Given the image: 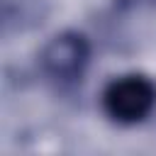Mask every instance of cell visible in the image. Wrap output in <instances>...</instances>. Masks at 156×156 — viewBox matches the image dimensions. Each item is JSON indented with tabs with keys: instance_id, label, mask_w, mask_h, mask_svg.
I'll return each instance as SVG.
<instances>
[{
	"instance_id": "obj_1",
	"label": "cell",
	"mask_w": 156,
	"mask_h": 156,
	"mask_svg": "<svg viewBox=\"0 0 156 156\" xmlns=\"http://www.w3.org/2000/svg\"><path fill=\"white\" fill-rule=\"evenodd\" d=\"M156 105V85L139 73H127L107 83L102 93L105 112L122 124L141 122Z\"/></svg>"
},
{
	"instance_id": "obj_2",
	"label": "cell",
	"mask_w": 156,
	"mask_h": 156,
	"mask_svg": "<svg viewBox=\"0 0 156 156\" xmlns=\"http://www.w3.org/2000/svg\"><path fill=\"white\" fill-rule=\"evenodd\" d=\"M90 58V44L78 32H61L56 34L41 51L44 71L56 80H76Z\"/></svg>"
}]
</instances>
